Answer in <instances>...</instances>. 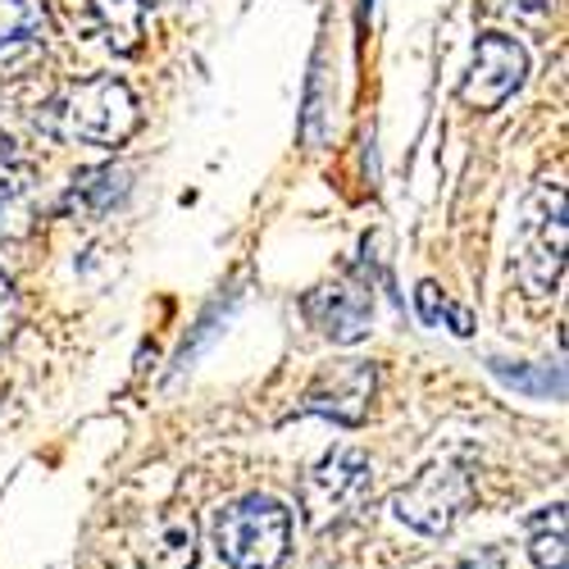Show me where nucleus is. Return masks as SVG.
Masks as SVG:
<instances>
[{
  "mask_svg": "<svg viewBox=\"0 0 569 569\" xmlns=\"http://www.w3.org/2000/svg\"><path fill=\"white\" fill-rule=\"evenodd\" d=\"M128 192V173L119 164H101L73 178V187L64 192V210L82 214V219H101L119 197Z\"/></svg>",
  "mask_w": 569,
  "mask_h": 569,
  "instance_id": "11",
  "label": "nucleus"
},
{
  "mask_svg": "<svg viewBox=\"0 0 569 569\" xmlns=\"http://www.w3.org/2000/svg\"><path fill=\"white\" fill-rule=\"evenodd\" d=\"M529 560L538 569H565L569 565V556H565V506H551V519L529 533Z\"/></svg>",
  "mask_w": 569,
  "mask_h": 569,
  "instance_id": "14",
  "label": "nucleus"
},
{
  "mask_svg": "<svg viewBox=\"0 0 569 569\" xmlns=\"http://www.w3.org/2000/svg\"><path fill=\"white\" fill-rule=\"evenodd\" d=\"M419 319L423 323H442V306H447V297L438 292V282H419Z\"/></svg>",
  "mask_w": 569,
  "mask_h": 569,
  "instance_id": "16",
  "label": "nucleus"
},
{
  "mask_svg": "<svg viewBox=\"0 0 569 569\" xmlns=\"http://www.w3.org/2000/svg\"><path fill=\"white\" fill-rule=\"evenodd\" d=\"M565 187L542 182L525 201V219H519V242H515V278L533 301L551 297L565 273Z\"/></svg>",
  "mask_w": 569,
  "mask_h": 569,
  "instance_id": "3",
  "label": "nucleus"
},
{
  "mask_svg": "<svg viewBox=\"0 0 569 569\" xmlns=\"http://www.w3.org/2000/svg\"><path fill=\"white\" fill-rule=\"evenodd\" d=\"M214 551L232 569H278L292 551V510L278 497H242L214 510Z\"/></svg>",
  "mask_w": 569,
  "mask_h": 569,
  "instance_id": "1",
  "label": "nucleus"
},
{
  "mask_svg": "<svg viewBox=\"0 0 569 569\" xmlns=\"http://www.w3.org/2000/svg\"><path fill=\"white\" fill-rule=\"evenodd\" d=\"M51 123L56 132L87 141V147H123L137 128V97L123 78H82L56 97Z\"/></svg>",
  "mask_w": 569,
  "mask_h": 569,
  "instance_id": "2",
  "label": "nucleus"
},
{
  "mask_svg": "<svg viewBox=\"0 0 569 569\" xmlns=\"http://www.w3.org/2000/svg\"><path fill=\"white\" fill-rule=\"evenodd\" d=\"M91 14L114 56H137L141 37H147L151 0H91Z\"/></svg>",
  "mask_w": 569,
  "mask_h": 569,
  "instance_id": "10",
  "label": "nucleus"
},
{
  "mask_svg": "<svg viewBox=\"0 0 569 569\" xmlns=\"http://www.w3.org/2000/svg\"><path fill=\"white\" fill-rule=\"evenodd\" d=\"M306 315L323 338L356 342V338H365V328L373 319V292L356 278H338V282H328V288L306 297Z\"/></svg>",
  "mask_w": 569,
  "mask_h": 569,
  "instance_id": "8",
  "label": "nucleus"
},
{
  "mask_svg": "<svg viewBox=\"0 0 569 569\" xmlns=\"http://www.w3.org/2000/svg\"><path fill=\"white\" fill-rule=\"evenodd\" d=\"M369 497V460L356 447H333L301 483V515L310 529H323L333 519L351 515Z\"/></svg>",
  "mask_w": 569,
  "mask_h": 569,
  "instance_id": "5",
  "label": "nucleus"
},
{
  "mask_svg": "<svg viewBox=\"0 0 569 569\" xmlns=\"http://www.w3.org/2000/svg\"><path fill=\"white\" fill-rule=\"evenodd\" d=\"M525 73H529L525 46H519L510 32H483L479 41H473L469 73L460 82V101L473 106V110H497L519 91Z\"/></svg>",
  "mask_w": 569,
  "mask_h": 569,
  "instance_id": "6",
  "label": "nucleus"
},
{
  "mask_svg": "<svg viewBox=\"0 0 569 569\" xmlns=\"http://www.w3.org/2000/svg\"><path fill=\"white\" fill-rule=\"evenodd\" d=\"M14 323H19V301H14V288H10L6 269H0V347L14 338Z\"/></svg>",
  "mask_w": 569,
  "mask_h": 569,
  "instance_id": "15",
  "label": "nucleus"
},
{
  "mask_svg": "<svg viewBox=\"0 0 569 569\" xmlns=\"http://www.w3.org/2000/svg\"><path fill=\"white\" fill-rule=\"evenodd\" d=\"M197 565V525L192 515H164L160 533L147 547V569H192Z\"/></svg>",
  "mask_w": 569,
  "mask_h": 569,
  "instance_id": "13",
  "label": "nucleus"
},
{
  "mask_svg": "<svg viewBox=\"0 0 569 569\" xmlns=\"http://www.w3.org/2000/svg\"><path fill=\"white\" fill-rule=\"evenodd\" d=\"M451 569H497V565H492V556H483V560H460Z\"/></svg>",
  "mask_w": 569,
  "mask_h": 569,
  "instance_id": "18",
  "label": "nucleus"
},
{
  "mask_svg": "<svg viewBox=\"0 0 569 569\" xmlns=\"http://www.w3.org/2000/svg\"><path fill=\"white\" fill-rule=\"evenodd\" d=\"M46 41L41 0H0V60L28 56Z\"/></svg>",
  "mask_w": 569,
  "mask_h": 569,
  "instance_id": "12",
  "label": "nucleus"
},
{
  "mask_svg": "<svg viewBox=\"0 0 569 569\" xmlns=\"http://www.w3.org/2000/svg\"><path fill=\"white\" fill-rule=\"evenodd\" d=\"M473 497V479L460 460H433L423 465L406 488H397L392 497V510L401 525H410L415 533H429V538H442L456 519L465 515Z\"/></svg>",
  "mask_w": 569,
  "mask_h": 569,
  "instance_id": "4",
  "label": "nucleus"
},
{
  "mask_svg": "<svg viewBox=\"0 0 569 569\" xmlns=\"http://www.w3.org/2000/svg\"><path fill=\"white\" fill-rule=\"evenodd\" d=\"M37 228V169L0 160V237L19 242Z\"/></svg>",
  "mask_w": 569,
  "mask_h": 569,
  "instance_id": "9",
  "label": "nucleus"
},
{
  "mask_svg": "<svg viewBox=\"0 0 569 569\" xmlns=\"http://www.w3.org/2000/svg\"><path fill=\"white\" fill-rule=\"evenodd\" d=\"M169 6H182V0H169Z\"/></svg>",
  "mask_w": 569,
  "mask_h": 569,
  "instance_id": "19",
  "label": "nucleus"
},
{
  "mask_svg": "<svg viewBox=\"0 0 569 569\" xmlns=\"http://www.w3.org/2000/svg\"><path fill=\"white\" fill-rule=\"evenodd\" d=\"M442 315L451 319V333H456V338H469V333H473V315H469L465 306H451V301H447Z\"/></svg>",
  "mask_w": 569,
  "mask_h": 569,
  "instance_id": "17",
  "label": "nucleus"
},
{
  "mask_svg": "<svg viewBox=\"0 0 569 569\" xmlns=\"http://www.w3.org/2000/svg\"><path fill=\"white\" fill-rule=\"evenodd\" d=\"M373 365L369 360H333L315 373V383L301 397V410L328 415L338 423H365L373 401Z\"/></svg>",
  "mask_w": 569,
  "mask_h": 569,
  "instance_id": "7",
  "label": "nucleus"
}]
</instances>
